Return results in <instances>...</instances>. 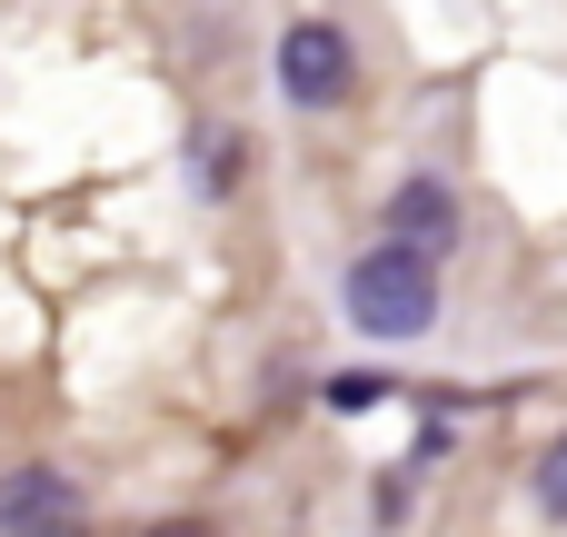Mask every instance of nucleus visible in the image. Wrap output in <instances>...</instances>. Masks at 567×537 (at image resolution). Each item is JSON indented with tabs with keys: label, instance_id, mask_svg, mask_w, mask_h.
I'll use <instances>...</instances> for the list:
<instances>
[{
	"label": "nucleus",
	"instance_id": "1",
	"mask_svg": "<svg viewBox=\"0 0 567 537\" xmlns=\"http://www.w3.org/2000/svg\"><path fill=\"white\" fill-rule=\"evenodd\" d=\"M349 319L369 339H429L439 329V259L409 249V239H379L359 269H349Z\"/></svg>",
	"mask_w": 567,
	"mask_h": 537
},
{
	"label": "nucleus",
	"instance_id": "2",
	"mask_svg": "<svg viewBox=\"0 0 567 537\" xmlns=\"http://www.w3.org/2000/svg\"><path fill=\"white\" fill-rule=\"evenodd\" d=\"M349 80H359L349 40H339L329 20H289V40H279V90H289L299 110H339Z\"/></svg>",
	"mask_w": 567,
	"mask_h": 537
},
{
	"label": "nucleus",
	"instance_id": "3",
	"mask_svg": "<svg viewBox=\"0 0 567 537\" xmlns=\"http://www.w3.org/2000/svg\"><path fill=\"white\" fill-rule=\"evenodd\" d=\"M0 537H80V488L60 468H0Z\"/></svg>",
	"mask_w": 567,
	"mask_h": 537
},
{
	"label": "nucleus",
	"instance_id": "4",
	"mask_svg": "<svg viewBox=\"0 0 567 537\" xmlns=\"http://www.w3.org/2000/svg\"><path fill=\"white\" fill-rule=\"evenodd\" d=\"M389 239H409V249L449 259V249H458V199H449L439 179H409V189L389 199Z\"/></svg>",
	"mask_w": 567,
	"mask_h": 537
},
{
	"label": "nucleus",
	"instance_id": "5",
	"mask_svg": "<svg viewBox=\"0 0 567 537\" xmlns=\"http://www.w3.org/2000/svg\"><path fill=\"white\" fill-rule=\"evenodd\" d=\"M538 508H548V518H567V438L538 458Z\"/></svg>",
	"mask_w": 567,
	"mask_h": 537
},
{
	"label": "nucleus",
	"instance_id": "6",
	"mask_svg": "<svg viewBox=\"0 0 567 537\" xmlns=\"http://www.w3.org/2000/svg\"><path fill=\"white\" fill-rule=\"evenodd\" d=\"M140 537H219V528H199V518H169V528H140Z\"/></svg>",
	"mask_w": 567,
	"mask_h": 537
}]
</instances>
